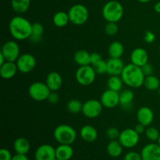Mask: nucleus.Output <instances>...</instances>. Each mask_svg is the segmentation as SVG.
<instances>
[{
  "instance_id": "nucleus-1",
  "label": "nucleus",
  "mask_w": 160,
  "mask_h": 160,
  "mask_svg": "<svg viewBox=\"0 0 160 160\" xmlns=\"http://www.w3.org/2000/svg\"><path fill=\"white\" fill-rule=\"evenodd\" d=\"M9 31L15 40L29 39L32 33V23L22 16H16L9 21Z\"/></svg>"
},
{
  "instance_id": "nucleus-2",
  "label": "nucleus",
  "mask_w": 160,
  "mask_h": 160,
  "mask_svg": "<svg viewBox=\"0 0 160 160\" xmlns=\"http://www.w3.org/2000/svg\"><path fill=\"white\" fill-rule=\"evenodd\" d=\"M120 77L125 85L131 88H139L143 86L145 78L142 67L131 62L125 65Z\"/></svg>"
},
{
  "instance_id": "nucleus-3",
  "label": "nucleus",
  "mask_w": 160,
  "mask_h": 160,
  "mask_svg": "<svg viewBox=\"0 0 160 160\" xmlns=\"http://www.w3.org/2000/svg\"><path fill=\"white\" fill-rule=\"evenodd\" d=\"M102 12L106 21L117 23L123 17L124 9L121 3L118 1L111 0L104 5Z\"/></svg>"
},
{
  "instance_id": "nucleus-4",
  "label": "nucleus",
  "mask_w": 160,
  "mask_h": 160,
  "mask_svg": "<svg viewBox=\"0 0 160 160\" xmlns=\"http://www.w3.org/2000/svg\"><path fill=\"white\" fill-rule=\"evenodd\" d=\"M53 136L59 144L72 145L77 139V131L70 125L60 124L54 129Z\"/></svg>"
},
{
  "instance_id": "nucleus-5",
  "label": "nucleus",
  "mask_w": 160,
  "mask_h": 160,
  "mask_svg": "<svg viewBox=\"0 0 160 160\" xmlns=\"http://www.w3.org/2000/svg\"><path fill=\"white\" fill-rule=\"evenodd\" d=\"M70 22L77 26L84 24L89 18V11L85 6L82 4H75L70 8L68 11Z\"/></svg>"
},
{
  "instance_id": "nucleus-6",
  "label": "nucleus",
  "mask_w": 160,
  "mask_h": 160,
  "mask_svg": "<svg viewBox=\"0 0 160 160\" xmlns=\"http://www.w3.org/2000/svg\"><path fill=\"white\" fill-rule=\"evenodd\" d=\"M51 90L45 83L37 81L30 85L28 88L29 96L36 102H43L48 99Z\"/></svg>"
},
{
  "instance_id": "nucleus-7",
  "label": "nucleus",
  "mask_w": 160,
  "mask_h": 160,
  "mask_svg": "<svg viewBox=\"0 0 160 160\" xmlns=\"http://www.w3.org/2000/svg\"><path fill=\"white\" fill-rule=\"evenodd\" d=\"M97 73L91 65L80 67L77 70L75 78L78 84L82 86H89L95 81Z\"/></svg>"
},
{
  "instance_id": "nucleus-8",
  "label": "nucleus",
  "mask_w": 160,
  "mask_h": 160,
  "mask_svg": "<svg viewBox=\"0 0 160 160\" xmlns=\"http://www.w3.org/2000/svg\"><path fill=\"white\" fill-rule=\"evenodd\" d=\"M123 148H132L138 144L140 141V134L131 128H127L120 132L118 138Z\"/></svg>"
},
{
  "instance_id": "nucleus-9",
  "label": "nucleus",
  "mask_w": 160,
  "mask_h": 160,
  "mask_svg": "<svg viewBox=\"0 0 160 160\" xmlns=\"http://www.w3.org/2000/svg\"><path fill=\"white\" fill-rule=\"evenodd\" d=\"M103 106L100 100L89 99L83 103L82 113L88 119L97 118L102 112Z\"/></svg>"
},
{
  "instance_id": "nucleus-10",
  "label": "nucleus",
  "mask_w": 160,
  "mask_h": 160,
  "mask_svg": "<svg viewBox=\"0 0 160 160\" xmlns=\"http://www.w3.org/2000/svg\"><path fill=\"white\" fill-rule=\"evenodd\" d=\"M18 71L22 73H28L32 71L37 65V61L35 57L30 53H24L20 55L17 61Z\"/></svg>"
},
{
  "instance_id": "nucleus-11",
  "label": "nucleus",
  "mask_w": 160,
  "mask_h": 160,
  "mask_svg": "<svg viewBox=\"0 0 160 160\" xmlns=\"http://www.w3.org/2000/svg\"><path fill=\"white\" fill-rule=\"evenodd\" d=\"M6 61L16 62L20 57V46L15 41H7L2 46L1 52Z\"/></svg>"
},
{
  "instance_id": "nucleus-12",
  "label": "nucleus",
  "mask_w": 160,
  "mask_h": 160,
  "mask_svg": "<svg viewBox=\"0 0 160 160\" xmlns=\"http://www.w3.org/2000/svg\"><path fill=\"white\" fill-rule=\"evenodd\" d=\"M100 102L103 107L107 109H113L120 105V92L108 88L101 95Z\"/></svg>"
},
{
  "instance_id": "nucleus-13",
  "label": "nucleus",
  "mask_w": 160,
  "mask_h": 160,
  "mask_svg": "<svg viewBox=\"0 0 160 160\" xmlns=\"http://www.w3.org/2000/svg\"><path fill=\"white\" fill-rule=\"evenodd\" d=\"M56 158V148L48 144L40 145L34 152L35 160H53Z\"/></svg>"
},
{
  "instance_id": "nucleus-14",
  "label": "nucleus",
  "mask_w": 160,
  "mask_h": 160,
  "mask_svg": "<svg viewBox=\"0 0 160 160\" xmlns=\"http://www.w3.org/2000/svg\"><path fill=\"white\" fill-rule=\"evenodd\" d=\"M142 160H160V146L159 144L149 143L143 147L141 152Z\"/></svg>"
},
{
  "instance_id": "nucleus-15",
  "label": "nucleus",
  "mask_w": 160,
  "mask_h": 160,
  "mask_svg": "<svg viewBox=\"0 0 160 160\" xmlns=\"http://www.w3.org/2000/svg\"><path fill=\"white\" fill-rule=\"evenodd\" d=\"M107 73L109 76H120L125 65L121 58H109L107 61Z\"/></svg>"
},
{
  "instance_id": "nucleus-16",
  "label": "nucleus",
  "mask_w": 160,
  "mask_h": 160,
  "mask_svg": "<svg viewBox=\"0 0 160 160\" xmlns=\"http://www.w3.org/2000/svg\"><path fill=\"white\" fill-rule=\"evenodd\" d=\"M137 120L138 123L145 127H149L154 120V112L151 108L142 106L137 112Z\"/></svg>"
},
{
  "instance_id": "nucleus-17",
  "label": "nucleus",
  "mask_w": 160,
  "mask_h": 160,
  "mask_svg": "<svg viewBox=\"0 0 160 160\" xmlns=\"http://www.w3.org/2000/svg\"><path fill=\"white\" fill-rule=\"evenodd\" d=\"M148 52L145 49L142 48H136L131 52V63L137 65L138 67H143L145 64L148 62Z\"/></svg>"
},
{
  "instance_id": "nucleus-18",
  "label": "nucleus",
  "mask_w": 160,
  "mask_h": 160,
  "mask_svg": "<svg viewBox=\"0 0 160 160\" xmlns=\"http://www.w3.org/2000/svg\"><path fill=\"white\" fill-rule=\"evenodd\" d=\"M45 84H47L51 92H57L62 85V78L58 72H50L46 77Z\"/></svg>"
},
{
  "instance_id": "nucleus-19",
  "label": "nucleus",
  "mask_w": 160,
  "mask_h": 160,
  "mask_svg": "<svg viewBox=\"0 0 160 160\" xmlns=\"http://www.w3.org/2000/svg\"><path fill=\"white\" fill-rule=\"evenodd\" d=\"M18 71V68L16 62H9L6 61V62L0 66V75L2 78L5 80H9L14 78Z\"/></svg>"
},
{
  "instance_id": "nucleus-20",
  "label": "nucleus",
  "mask_w": 160,
  "mask_h": 160,
  "mask_svg": "<svg viewBox=\"0 0 160 160\" xmlns=\"http://www.w3.org/2000/svg\"><path fill=\"white\" fill-rule=\"evenodd\" d=\"M80 136L86 142H94L98 138V131L96 128L91 125L82 127L80 131Z\"/></svg>"
},
{
  "instance_id": "nucleus-21",
  "label": "nucleus",
  "mask_w": 160,
  "mask_h": 160,
  "mask_svg": "<svg viewBox=\"0 0 160 160\" xmlns=\"http://www.w3.org/2000/svg\"><path fill=\"white\" fill-rule=\"evenodd\" d=\"M73 156V149L71 145L59 144L56 148V157L60 160H70Z\"/></svg>"
},
{
  "instance_id": "nucleus-22",
  "label": "nucleus",
  "mask_w": 160,
  "mask_h": 160,
  "mask_svg": "<svg viewBox=\"0 0 160 160\" xmlns=\"http://www.w3.org/2000/svg\"><path fill=\"white\" fill-rule=\"evenodd\" d=\"M134 98V94L131 89H125L120 92V105L125 109L131 107Z\"/></svg>"
},
{
  "instance_id": "nucleus-23",
  "label": "nucleus",
  "mask_w": 160,
  "mask_h": 160,
  "mask_svg": "<svg viewBox=\"0 0 160 160\" xmlns=\"http://www.w3.org/2000/svg\"><path fill=\"white\" fill-rule=\"evenodd\" d=\"M13 148L17 154L27 155L29 152L31 145H30V142H28V139L20 137L14 141Z\"/></svg>"
},
{
  "instance_id": "nucleus-24",
  "label": "nucleus",
  "mask_w": 160,
  "mask_h": 160,
  "mask_svg": "<svg viewBox=\"0 0 160 160\" xmlns=\"http://www.w3.org/2000/svg\"><path fill=\"white\" fill-rule=\"evenodd\" d=\"M73 60L80 67L91 65V53L86 50H78L73 55Z\"/></svg>"
},
{
  "instance_id": "nucleus-25",
  "label": "nucleus",
  "mask_w": 160,
  "mask_h": 160,
  "mask_svg": "<svg viewBox=\"0 0 160 160\" xmlns=\"http://www.w3.org/2000/svg\"><path fill=\"white\" fill-rule=\"evenodd\" d=\"M123 145L119 140H110L106 147V150L109 156L112 158H117L123 153Z\"/></svg>"
},
{
  "instance_id": "nucleus-26",
  "label": "nucleus",
  "mask_w": 160,
  "mask_h": 160,
  "mask_svg": "<svg viewBox=\"0 0 160 160\" xmlns=\"http://www.w3.org/2000/svg\"><path fill=\"white\" fill-rule=\"evenodd\" d=\"M108 53L110 58H121L124 53V47L120 42H112L108 48Z\"/></svg>"
},
{
  "instance_id": "nucleus-27",
  "label": "nucleus",
  "mask_w": 160,
  "mask_h": 160,
  "mask_svg": "<svg viewBox=\"0 0 160 160\" xmlns=\"http://www.w3.org/2000/svg\"><path fill=\"white\" fill-rule=\"evenodd\" d=\"M31 6V0H11V7L15 12L22 14L26 12Z\"/></svg>"
},
{
  "instance_id": "nucleus-28",
  "label": "nucleus",
  "mask_w": 160,
  "mask_h": 160,
  "mask_svg": "<svg viewBox=\"0 0 160 160\" xmlns=\"http://www.w3.org/2000/svg\"><path fill=\"white\" fill-rule=\"evenodd\" d=\"M52 22L55 26L58 28H64L70 22L68 12H65L63 11H59L56 12L52 17Z\"/></svg>"
},
{
  "instance_id": "nucleus-29",
  "label": "nucleus",
  "mask_w": 160,
  "mask_h": 160,
  "mask_svg": "<svg viewBox=\"0 0 160 160\" xmlns=\"http://www.w3.org/2000/svg\"><path fill=\"white\" fill-rule=\"evenodd\" d=\"M44 34V26L41 23H32V33L30 37V40L34 43L39 42L42 38Z\"/></svg>"
},
{
  "instance_id": "nucleus-30",
  "label": "nucleus",
  "mask_w": 160,
  "mask_h": 160,
  "mask_svg": "<svg viewBox=\"0 0 160 160\" xmlns=\"http://www.w3.org/2000/svg\"><path fill=\"white\" fill-rule=\"evenodd\" d=\"M123 84L124 83L120 76H110L107 81L108 88L117 92H121Z\"/></svg>"
},
{
  "instance_id": "nucleus-31",
  "label": "nucleus",
  "mask_w": 160,
  "mask_h": 160,
  "mask_svg": "<svg viewBox=\"0 0 160 160\" xmlns=\"http://www.w3.org/2000/svg\"><path fill=\"white\" fill-rule=\"evenodd\" d=\"M144 86L149 91L159 90L160 88V79L153 74L146 76L144 81Z\"/></svg>"
},
{
  "instance_id": "nucleus-32",
  "label": "nucleus",
  "mask_w": 160,
  "mask_h": 160,
  "mask_svg": "<svg viewBox=\"0 0 160 160\" xmlns=\"http://www.w3.org/2000/svg\"><path fill=\"white\" fill-rule=\"evenodd\" d=\"M83 103L80 100L73 98L70 100L67 104V109L70 113L78 114L82 112Z\"/></svg>"
},
{
  "instance_id": "nucleus-33",
  "label": "nucleus",
  "mask_w": 160,
  "mask_h": 160,
  "mask_svg": "<svg viewBox=\"0 0 160 160\" xmlns=\"http://www.w3.org/2000/svg\"><path fill=\"white\" fill-rule=\"evenodd\" d=\"M145 136L151 142H157L160 136L159 130L155 127H148L145 130Z\"/></svg>"
},
{
  "instance_id": "nucleus-34",
  "label": "nucleus",
  "mask_w": 160,
  "mask_h": 160,
  "mask_svg": "<svg viewBox=\"0 0 160 160\" xmlns=\"http://www.w3.org/2000/svg\"><path fill=\"white\" fill-rule=\"evenodd\" d=\"M92 67H93L94 70L97 74L102 75L105 73H107V62L105 61L104 59L99 60L96 63L92 65Z\"/></svg>"
},
{
  "instance_id": "nucleus-35",
  "label": "nucleus",
  "mask_w": 160,
  "mask_h": 160,
  "mask_svg": "<svg viewBox=\"0 0 160 160\" xmlns=\"http://www.w3.org/2000/svg\"><path fill=\"white\" fill-rule=\"evenodd\" d=\"M104 31L105 33L108 36H114L118 32L119 27L117 23H114V22H107V23L105 25Z\"/></svg>"
},
{
  "instance_id": "nucleus-36",
  "label": "nucleus",
  "mask_w": 160,
  "mask_h": 160,
  "mask_svg": "<svg viewBox=\"0 0 160 160\" xmlns=\"http://www.w3.org/2000/svg\"><path fill=\"white\" fill-rule=\"evenodd\" d=\"M120 132L117 128L114 127H111V128H108L106 130V137L109 139V140H118L119 136H120Z\"/></svg>"
},
{
  "instance_id": "nucleus-37",
  "label": "nucleus",
  "mask_w": 160,
  "mask_h": 160,
  "mask_svg": "<svg viewBox=\"0 0 160 160\" xmlns=\"http://www.w3.org/2000/svg\"><path fill=\"white\" fill-rule=\"evenodd\" d=\"M123 160H142V155L137 152H129L125 155Z\"/></svg>"
},
{
  "instance_id": "nucleus-38",
  "label": "nucleus",
  "mask_w": 160,
  "mask_h": 160,
  "mask_svg": "<svg viewBox=\"0 0 160 160\" xmlns=\"http://www.w3.org/2000/svg\"><path fill=\"white\" fill-rule=\"evenodd\" d=\"M12 158L10 151L7 148H2L0 150V160H12Z\"/></svg>"
},
{
  "instance_id": "nucleus-39",
  "label": "nucleus",
  "mask_w": 160,
  "mask_h": 160,
  "mask_svg": "<svg viewBox=\"0 0 160 160\" xmlns=\"http://www.w3.org/2000/svg\"><path fill=\"white\" fill-rule=\"evenodd\" d=\"M47 101L51 104H56L59 101V95L56 92H51V93L48 95V98Z\"/></svg>"
},
{
  "instance_id": "nucleus-40",
  "label": "nucleus",
  "mask_w": 160,
  "mask_h": 160,
  "mask_svg": "<svg viewBox=\"0 0 160 160\" xmlns=\"http://www.w3.org/2000/svg\"><path fill=\"white\" fill-rule=\"evenodd\" d=\"M142 70L143 73L145 74V76H149V75H152L153 73V67L152 64L147 62L146 64L142 67Z\"/></svg>"
},
{
  "instance_id": "nucleus-41",
  "label": "nucleus",
  "mask_w": 160,
  "mask_h": 160,
  "mask_svg": "<svg viewBox=\"0 0 160 160\" xmlns=\"http://www.w3.org/2000/svg\"><path fill=\"white\" fill-rule=\"evenodd\" d=\"M144 39H145V41L147 43H153L155 40H156V35L152 31H147L145 34Z\"/></svg>"
},
{
  "instance_id": "nucleus-42",
  "label": "nucleus",
  "mask_w": 160,
  "mask_h": 160,
  "mask_svg": "<svg viewBox=\"0 0 160 160\" xmlns=\"http://www.w3.org/2000/svg\"><path fill=\"white\" fill-rule=\"evenodd\" d=\"M102 59V56L100 53L98 52H92L91 53V65H94L95 63H96L97 62H98L99 60Z\"/></svg>"
},
{
  "instance_id": "nucleus-43",
  "label": "nucleus",
  "mask_w": 160,
  "mask_h": 160,
  "mask_svg": "<svg viewBox=\"0 0 160 160\" xmlns=\"http://www.w3.org/2000/svg\"><path fill=\"white\" fill-rule=\"evenodd\" d=\"M145 128H146V127L144 126L143 124L138 123L137 125H136L135 128H134V130H135V131H137L139 134H142L143 133L145 132V130H146L145 129Z\"/></svg>"
},
{
  "instance_id": "nucleus-44",
  "label": "nucleus",
  "mask_w": 160,
  "mask_h": 160,
  "mask_svg": "<svg viewBox=\"0 0 160 160\" xmlns=\"http://www.w3.org/2000/svg\"><path fill=\"white\" fill-rule=\"evenodd\" d=\"M12 160H29L27 155L22 154H16L12 156Z\"/></svg>"
},
{
  "instance_id": "nucleus-45",
  "label": "nucleus",
  "mask_w": 160,
  "mask_h": 160,
  "mask_svg": "<svg viewBox=\"0 0 160 160\" xmlns=\"http://www.w3.org/2000/svg\"><path fill=\"white\" fill-rule=\"evenodd\" d=\"M154 10L155 12L157 13H160V2H158L155 4L154 6Z\"/></svg>"
},
{
  "instance_id": "nucleus-46",
  "label": "nucleus",
  "mask_w": 160,
  "mask_h": 160,
  "mask_svg": "<svg viewBox=\"0 0 160 160\" xmlns=\"http://www.w3.org/2000/svg\"><path fill=\"white\" fill-rule=\"evenodd\" d=\"M6 62V59H5L4 56H3V55L2 54V53H0V66L2 65V64Z\"/></svg>"
},
{
  "instance_id": "nucleus-47",
  "label": "nucleus",
  "mask_w": 160,
  "mask_h": 160,
  "mask_svg": "<svg viewBox=\"0 0 160 160\" xmlns=\"http://www.w3.org/2000/svg\"><path fill=\"white\" fill-rule=\"evenodd\" d=\"M138 1L141 3H148L150 1H152V0H138Z\"/></svg>"
},
{
  "instance_id": "nucleus-48",
  "label": "nucleus",
  "mask_w": 160,
  "mask_h": 160,
  "mask_svg": "<svg viewBox=\"0 0 160 160\" xmlns=\"http://www.w3.org/2000/svg\"><path fill=\"white\" fill-rule=\"evenodd\" d=\"M157 142H158V144H159V146H160V136H159V139H158V141H157Z\"/></svg>"
},
{
  "instance_id": "nucleus-49",
  "label": "nucleus",
  "mask_w": 160,
  "mask_h": 160,
  "mask_svg": "<svg viewBox=\"0 0 160 160\" xmlns=\"http://www.w3.org/2000/svg\"><path fill=\"white\" fill-rule=\"evenodd\" d=\"M53 160H60V159H57V158H55V159H53Z\"/></svg>"
},
{
  "instance_id": "nucleus-50",
  "label": "nucleus",
  "mask_w": 160,
  "mask_h": 160,
  "mask_svg": "<svg viewBox=\"0 0 160 160\" xmlns=\"http://www.w3.org/2000/svg\"><path fill=\"white\" fill-rule=\"evenodd\" d=\"M159 53H160V46H159Z\"/></svg>"
}]
</instances>
